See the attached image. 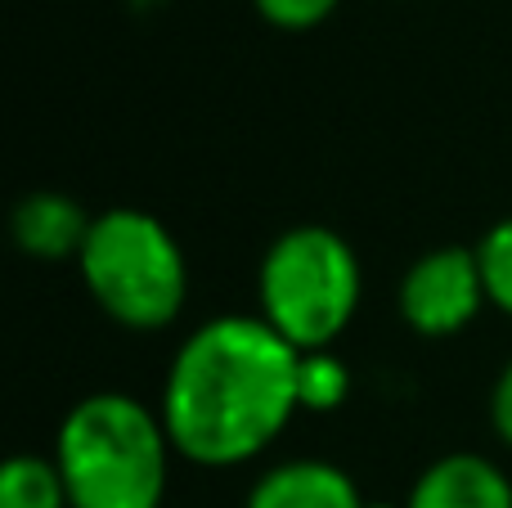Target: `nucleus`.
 <instances>
[{
	"label": "nucleus",
	"mask_w": 512,
	"mask_h": 508,
	"mask_svg": "<svg viewBox=\"0 0 512 508\" xmlns=\"http://www.w3.org/2000/svg\"><path fill=\"white\" fill-rule=\"evenodd\" d=\"M301 351L261 315H212L176 347L162 378L158 414L180 459L239 468L274 446L301 414Z\"/></svg>",
	"instance_id": "nucleus-1"
},
{
	"label": "nucleus",
	"mask_w": 512,
	"mask_h": 508,
	"mask_svg": "<svg viewBox=\"0 0 512 508\" xmlns=\"http://www.w3.org/2000/svg\"><path fill=\"white\" fill-rule=\"evenodd\" d=\"M50 455L72 508H162L176 446L140 396L90 392L63 414Z\"/></svg>",
	"instance_id": "nucleus-2"
},
{
	"label": "nucleus",
	"mask_w": 512,
	"mask_h": 508,
	"mask_svg": "<svg viewBox=\"0 0 512 508\" xmlns=\"http://www.w3.org/2000/svg\"><path fill=\"white\" fill-rule=\"evenodd\" d=\"M364 302L360 252L333 225L301 221L274 234L256 266V315L288 347L333 351Z\"/></svg>",
	"instance_id": "nucleus-3"
},
{
	"label": "nucleus",
	"mask_w": 512,
	"mask_h": 508,
	"mask_svg": "<svg viewBox=\"0 0 512 508\" xmlns=\"http://www.w3.org/2000/svg\"><path fill=\"white\" fill-rule=\"evenodd\" d=\"M90 302L126 333H162L189 302V257L171 225L144 207L95 212L77 257Z\"/></svg>",
	"instance_id": "nucleus-4"
},
{
	"label": "nucleus",
	"mask_w": 512,
	"mask_h": 508,
	"mask_svg": "<svg viewBox=\"0 0 512 508\" xmlns=\"http://www.w3.org/2000/svg\"><path fill=\"white\" fill-rule=\"evenodd\" d=\"M490 306L486 279H481L477 248L468 243H436L418 252L405 266L396 288V311L409 333L427 342L459 338L477 324V315Z\"/></svg>",
	"instance_id": "nucleus-5"
},
{
	"label": "nucleus",
	"mask_w": 512,
	"mask_h": 508,
	"mask_svg": "<svg viewBox=\"0 0 512 508\" xmlns=\"http://www.w3.org/2000/svg\"><path fill=\"white\" fill-rule=\"evenodd\" d=\"M405 508H512V477L490 455L450 450L414 477Z\"/></svg>",
	"instance_id": "nucleus-6"
},
{
	"label": "nucleus",
	"mask_w": 512,
	"mask_h": 508,
	"mask_svg": "<svg viewBox=\"0 0 512 508\" xmlns=\"http://www.w3.org/2000/svg\"><path fill=\"white\" fill-rule=\"evenodd\" d=\"M95 212L77 203L72 194L59 189H32L14 203L9 212V234H14L18 252L45 266H59V261H77L86 248V234Z\"/></svg>",
	"instance_id": "nucleus-7"
},
{
	"label": "nucleus",
	"mask_w": 512,
	"mask_h": 508,
	"mask_svg": "<svg viewBox=\"0 0 512 508\" xmlns=\"http://www.w3.org/2000/svg\"><path fill=\"white\" fill-rule=\"evenodd\" d=\"M243 508H364V500L342 464L301 455L265 468Z\"/></svg>",
	"instance_id": "nucleus-8"
},
{
	"label": "nucleus",
	"mask_w": 512,
	"mask_h": 508,
	"mask_svg": "<svg viewBox=\"0 0 512 508\" xmlns=\"http://www.w3.org/2000/svg\"><path fill=\"white\" fill-rule=\"evenodd\" d=\"M0 508H72L54 455H9L0 468Z\"/></svg>",
	"instance_id": "nucleus-9"
},
{
	"label": "nucleus",
	"mask_w": 512,
	"mask_h": 508,
	"mask_svg": "<svg viewBox=\"0 0 512 508\" xmlns=\"http://www.w3.org/2000/svg\"><path fill=\"white\" fill-rule=\"evenodd\" d=\"M351 369L337 351H306L297 365V401L306 414H333L351 401Z\"/></svg>",
	"instance_id": "nucleus-10"
},
{
	"label": "nucleus",
	"mask_w": 512,
	"mask_h": 508,
	"mask_svg": "<svg viewBox=\"0 0 512 508\" xmlns=\"http://www.w3.org/2000/svg\"><path fill=\"white\" fill-rule=\"evenodd\" d=\"M481 279H486V297L495 311H504L512 320V216H499L477 243Z\"/></svg>",
	"instance_id": "nucleus-11"
},
{
	"label": "nucleus",
	"mask_w": 512,
	"mask_h": 508,
	"mask_svg": "<svg viewBox=\"0 0 512 508\" xmlns=\"http://www.w3.org/2000/svg\"><path fill=\"white\" fill-rule=\"evenodd\" d=\"M252 5H256V14L270 27H279V32H310V27H319L324 18H333V9L342 5V0H252Z\"/></svg>",
	"instance_id": "nucleus-12"
},
{
	"label": "nucleus",
	"mask_w": 512,
	"mask_h": 508,
	"mask_svg": "<svg viewBox=\"0 0 512 508\" xmlns=\"http://www.w3.org/2000/svg\"><path fill=\"white\" fill-rule=\"evenodd\" d=\"M490 428H495V437L512 450V356H508V365L499 369L495 387H490Z\"/></svg>",
	"instance_id": "nucleus-13"
},
{
	"label": "nucleus",
	"mask_w": 512,
	"mask_h": 508,
	"mask_svg": "<svg viewBox=\"0 0 512 508\" xmlns=\"http://www.w3.org/2000/svg\"><path fill=\"white\" fill-rule=\"evenodd\" d=\"M364 508H405V504H387V500H364Z\"/></svg>",
	"instance_id": "nucleus-14"
}]
</instances>
